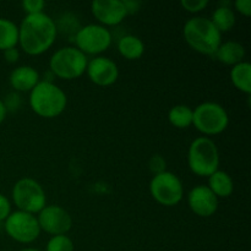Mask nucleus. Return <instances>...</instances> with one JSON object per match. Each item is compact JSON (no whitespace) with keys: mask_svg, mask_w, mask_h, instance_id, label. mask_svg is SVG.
I'll return each mask as SVG.
<instances>
[{"mask_svg":"<svg viewBox=\"0 0 251 251\" xmlns=\"http://www.w3.org/2000/svg\"><path fill=\"white\" fill-rule=\"evenodd\" d=\"M56 24L46 12L26 15L19 26V44L28 55L46 53L55 42Z\"/></svg>","mask_w":251,"mask_h":251,"instance_id":"1","label":"nucleus"},{"mask_svg":"<svg viewBox=\"0 0 251 251\" xmlns=\"http://www.w3.org/2000/svg\"><path fill=\"white\" fill-rule=\"evenodd\" d=\"M186 43L195 51L205 55H215L222 43V33L207 17H191L183 28Z\"/></svg>","mask_w":251,"mask_h":251,"instance_id":"2","label":"nucleus"},{"mask_svg":"<svg viewBox=\"0 0 251 251\" xmlns=\"http://www.w3.org/2000/svg\"><path fill=\"white\" fill-rule=\"evenodd\" d=\"M68 98L65 92L53 82L39 81L29 92V107L42 118H56L65 110Z\"/></svg>","mask_w":251,"mask_h":251,"instance_id":"3","label":"nucleus"},{"mask_svg":"<svg viewBox=\"0 0 251 251\" xmlns=\"http://www.w3.org/2000/svg\"><path fill=\"white\" fill-rule=\"evenodd\" d=\"M190 171L199 176H210L218 171L220 152L210 137H198L191 142L188 151Z\"/></svg>","mask_w":251,"mask_h":251,"instance_id":"4","label":"nucleus"},{"mask_svg":"<svg viewBox=\"0 0 251 251\" xmlns=\"http://www.w3.org/2000/svg\"><path fill=\"white\" fill-rule=\"evenodd\" d=\"M87 64V55L76 47H63L50 56L49 69L54 76L61 80H75L86 73Z\"/></svg>","mask_w":251,"mask_h":251,"instance_id":"5","label":"nucleus"},{"mask_svg":"<svg viewBox=\"0 0 251 251\" xmlns=\"http://www.w3.org/2000/svg\"><path fill=\"white\" fill-rule=\"evenodd\" d=\"M12 200L19 211L36 215L47 206L46 191L32 178H21L12 188Z\"/></svg>","mask_w":251,"mask_h":251,"instance_id":"6","label":"nucleus"},{"mask_svg":"<svg viewBox=\"0 0 251 251\" xmlns=\"http://www.w3.org/2000/svg\"><path fill=\"white\" fill-rule=\"evenodd\" d=\"M193 124L203 135H218L227 129L229 117L216 102H203L193 110Z\"/></svg>","mask_w":251,"mask_h":251,"instance_id":"7","label":"nucleus"},{"mask_svg":"<svg viewBox=\"0 0 251 251\" xmlns=\"http://www.w3.org/2000/svg\"><path fill=\"white\" fill-rule=\"evenodd\" d=\"M76 48L85 55H97L107 50L112 44V33L100 24H90L80 27L74 36Z\"/></svg>","mask_w":251,"mask_h":251,"instance_id":"8","label":"nucleus"},{"mask_svg":"<svg viewBox=\"0 0 251 251\" xmlns=\"http://www.w3.org/2000/svg\"><path fill=\"white\" fill-rule=\"evenodd\" d=\"M150 193L161 205L176 206L183 199V183L172 172H162L152 178L150 183Z\"/></svg>","mask_w":251,"mask_h":251,"instance_id":"9","label":"nucleus"},{"mask_svg":"<svg viewBox=\"0 0 251 251\" xmlns=\"http://www.w3.org/2000/svg\"><path fill=\"white\" fill-rule=\"evenodd\" d=\"M5 230L11 239L22 244L34 242L41 234L37 216L19 210L10 213L5 220Z\"/></svg>","mask_w":251,"mask_h":251,"instance_id":"10","label":"nucleus"},{"mask_svg":"<svg viewBox=\"0 0 251 251\" xmlns=\"http://www.w3.org/2000/svg\"><path fill=\"white\" fill-rule=\"evenodd\" d=\"M41 230L51 235H65L73 227L70 213L58 205L46 206L37 216Z\"/></svg>","mask_w":251,"mask_h":251,"instance_id":"11","label":"nucleus"},{"mask_svg":"<svg viewBox=\"0 0 251 251\" xmlns=\"http://www.w3.org/2000/svg\"><path fill=\"white\" fill-rule=\"evenodd\" d=\"M88 77L97 86H110L119 77L118 65L107 56H96L91 59L86 69Z\"/></svg>","mask_w":251,"mask_h":251,"instance_id":"12","label":"nucleus"},{"mask_svg":"<svg viewBox=\"0 0 251 251\" xmlns=\"http://www.w3.org/2000/svg\"><path fill=\"white\" fill-rule=\"evenodd\" d=\"M91 11L102 26H117L127 16L122 0H95Z\"/></svg>","mask_w":251,"mask_h":251,"instance_id":"13","label":"nucleus"},{"mask_svg":"<svg viewBox=\"0 0 251 251\" xmlns=\"http://www.w3.org/2000/svg\"><path fill=\"white\" fill-rule=\"evenodd\" d=\"M190 210L200 217H211L218 208V198L207 185H196L188 195Z\"/></svg>","mask_w":251,"mask_h":251,"instance_id":"14","label":"nucleus"},{"mask_svg":"<svg viewBox=\"0 0 251 251\" xmlns=\"http://www.w3.org/2000/svg\"><path fill=\"white\" fill-rule=\"evenodd\" d=\"M39 73L29 65H22L10 74V85L15 92H31L41 80Z\"/></svg>","mask_w":251,"mask_h":251,"instance_id":"15","label":"nucleus"},{"mask_svg":"<svg viewBox=\"0 0 251 251\" xmlns=\"http://www.w3.org/2000/svg\"><path fill=\"white\" fill-rule=\"evenodd\" d=\"M245 48L239 42L228 41L225 43H221L218 47L215 56L218 61L223 63L225 65H237V64L244 61L245 58Z\"/></svg>","mask_w":251,"mask_h":251,"instance_id":"16","label":"nucleus"},{"mask_svg":"<svg viewBox=\"0 0 251 251\" xmlns=\"http://www.w3.org/2000/svg\"><path fill=\"white\" fill-rule=\"evenodd\" d=\"M208 188L217 198H228L233 194L234 184L232 176L225 171H216L215 173L208 176Z\"/></svg>","mask_w":251,"mask_h":251,"instance_id":"17","label":"nucleus"},{"mask_svg":"<svg viewBox=\"0 0 251 251\" xmlns=\"http://www.w3.org/2000/svg\"><path fill=\"white\" fill-rule=\"evenodd\" d=\"M118 50L120 55L127 60H137L145 53V44L139 37L134 34L123 36L118 42Z\"/></svg>","mask_w":251,"mask_h":251,"instance_id":"18","label":"nucleus"},{"mask_svg":"<svg viewBox=\"0 0 251 251\" xmlns=\"http://www.w3.org/2000/svg\"><path fill=\"white\" fill-rule=\"evenodd\" d=\"M230 80L237 90L243 93H251V65L248 61L237 64L230 70Z\"/></svg>","mask_w":251,"mask_h":251,"instance_id":"19","label":"nucleus"},{"mask_svg":"<svg viewBox=\"0 0 251 251\" xmlns=\"http://www.w3.org/2000/svg\"><path fill=\"white\" fill-rule=\"evenodd\" d=\"M19 44V26L11 20L0 17V50L16 48Z\"/></svg>","mask_w":251,"mask_h":251,"instance_id":"20","label":"nucleus"},{"mask_svg":"<svg viewBox=\"0 0 251 251\" xmlns=\"http://www.w3.org/2000/svg\"><path fill=\"white\" fill-rule=\"evenodd\" d=\"M210 20L221 33L230 31L235 25V15L230 6H218Z\"/></svg>","mask_w":251,"mask_h":251,"instance_id":"21","label":"nucleus"},{"mask_svg":"<svg viewBox=\"0 0 251 251\" xmlns=\"http://www.w3.org/2000/svg\"><path fill=\"white\" fill-rule=\"evenodd\" d=\"M168 120L178 129H186L193 125V109L185 104L174 105L168 113Z\"/></svg>","mask_w":251,"mask_h":251,"instance_id":"22","label":"nucleus"},{"mask_svg":"<svg viewBox=\"0 0 251 251\" xmlns=\"http://www.w3.org/2000/svg\"><path fill=\"white\" fill-rule=\"evenodd\" d=\"M46 251H74V243L68 235H53L47 244Z\"/></svg>","mask_w":251,"mask_h":251,"instance_id":"23","label":"nucleus"},{"mask_svg":"<svg viewBox=\"0 0 251 251\" xmlns=\"http://www.w3.org/2000/svg\"><path fill=\"white\" fill-rule=\"evenodd\" d=\"M4 103V107L7 112H16L21 108L22 104V98L19 95V92H10L9 95L5 97V100H2Z\"/></svg>","mask_w":251,"mask_h":251,"instance_id":"24","label":"nucleus"},{"mask_svg":"<svg viewBox=\"0 0 251 251\" xmlns=\"http://www.w3.org/2000/svg\"><path fill=\"white\" fill-rule=\"evenodd\" d=\"M180 5L188 12L196 14V12H200L202 10H205L207 7L208 1L207 0H181Z\"/></svg>","mask_w":251,"mask_h":251,"instance_id":"25","label":"nucleus"},{"mask_svg":"<svg viewBox=\"0 0 251 251\" xmlns=\"http://www.w3.org/2000/svg\"><path fill=\"white\" fill-rule=\"evenodd\" d=\"M46 2L43 0H24L22 1V9L27 15H34L43 12Z\"/></svg>","mask_w":251,"mask_h":251,"instance_id":"26","label":"nucleus"},{"mask_svg":"<svg viewBox=\"0 0 251 251\" xmlns=\"http://www.w3.org/2000/svg\"><path fill=\"white\" fill-rule=\"evenodd\" d=\"M149 167H150V171L156 176V174L162 173V172H166V161L162 156H152L151 159L149 162Z\"/></svg>","mask_w":251,"mask_h":251,"instance_id":"27","label":"nucleus"},{"mask_svg":"<svg viewBox=\"0 0 251 251\" xmlns=\"http://www.w3.org/2000/svg\"><path fill=\"white\" fill-rule=\"evenodd\" d=\"M11 213V203L5 195L0 194V222L5 221Z\"/></svg>","mask_w":251,"mask_h":251,"instance_id":"28","label":"nucleus"},{"mask_svg":"<svg viewBox=\"0 0 251 251\" xmlns=\"http://www.w3.org/2000/svg\"><path fill=\"white\" fill-rule=\"evenodd\" d=\"M123 4H124L127 15H134L137 14L139 10L141 9L142 2L139 0H123Z\"/></svg>","mask_w":251,"mask_h":251,"instance_id":"29","label":"nucleus"},{"mask_svg":"<svg viewBox=\"0 0 251 251\" xmlns=\"http://www.w3.org/2000/svg\"><path fill=\"white\" fill-rule=\"evenodd\" d=\"M234 6L238 11L244 16L249 17L251 15V1L250 0H237L234 2Z\"/></svg>","mask_w":251,"mask_h":251,"instance_id":"30","label":"nucleus"},{"mask_svg":"<svg viewBox=\"0 0 251 251\" xmlns=\"http://www.w3.org/2000/svg\"><path fill=\"white\" fill-rule=\"evenodd\" d=\"M4 58L7 63H16L17 60L20 59V51L17 50L16 48H10L4 50Z\"/></svg>","mask_w":251,"mask_h":251,"instance_id":"31","label":"nucleus"},{"mask_svg":"<svg viewBox=\"0 0 251 251\" xmlns=\"http://www.w3.org/2000/svg\"><path fill=\"white\" fill-rule=\"evenodd\" d=\"M5 117H6V109H5L4 103H2V100H0V124H1V123L4 122Z\"/></svg>","mask_w":251,"mask_h":251,"instance_id":"32","label":"nucleus"},{"mask_svg":"<svg viewBox=\"0 0 251 251\" xmlns=\"http://www.w3.org/2000/svg\"><path fill=\"white\" fill-rule=\"evenodd\" d=\"M20 251H41V250L33 249V248H28V249H24V250H20Z\"/></svg>","mask_w":251,"mask_h":251,"instance_id":"33","label":"nucleus"}]
</instances>
